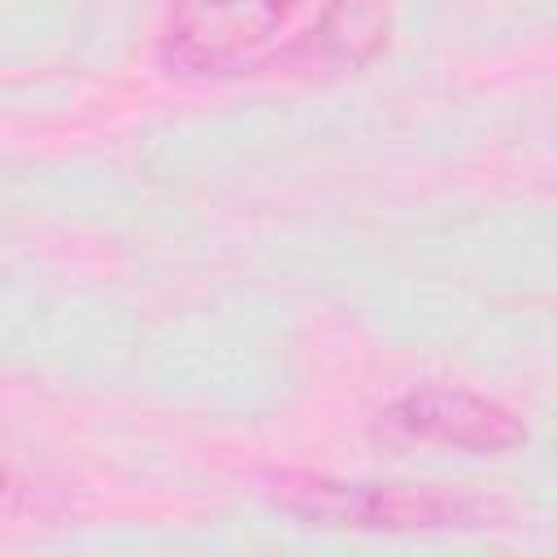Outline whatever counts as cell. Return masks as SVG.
<instances>
[{"label": "cell", "mask_w": 557, "mask_h": 557, "mask_svg": "<svg viewBox=\"0 0 557 557\" xmlns=\"http://www.w3.org/2000/svg\"><path fill=\"white\" fill-rule=\"evenodd\" d=\"M383 422L413 444H444L466 453H509L527 440L513 409L470 387H418L387 405Z\"/></svg>", "instance_id": "3957f363"}, {"label": "cell", "mask_w": 557, "mask_h": 557, "mask_svg": "<svg viewBox=\"0 0 557 557\" xmlns=\"http://www.w3.org/2000/svg\"><path fill=\"white\" fill-rule=\"evenodd\" d=\"M283 509L352 531H461L483 527L492 509L474 496H453L426 483H339V479H300L283 492Z\"/></svg>", "instance_id": "6da1fadb"}, {"label": "cell", "mask_w": 557, "mask_h": 557, "mask_svg": "<svg viewBox=\"0 0 557 557\" xmlns=\"http://www.w3.org/2000/svg\"><path fill=\"white\" fill-rule=\"evenodd\" d=\"M296 0H174L165 52L196 74L252 65L292 17Z\"/></svg>", "instance_id": "7a4b0ae2"}, {"label": "cell", "mask_w": 557, "mask_h": 557, "mask_svg": "<svg viewBox=\"0 0 557 557\" xmlns=\"http://www.w3.org/2000/svg\"><path fill=\"white\" fill-rule=\"evenodd\" d=\"M17 496H22V479H17V470L0 457V513H9V509L17 505Z\"/></svg>", "instance_id": "277c9868"}]
</instances>
